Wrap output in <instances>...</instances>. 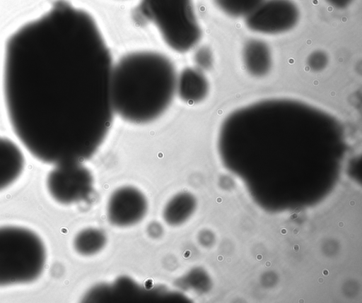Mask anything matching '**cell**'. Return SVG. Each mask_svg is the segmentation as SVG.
I'll return each mask as SVG.
<instances>
[{"mask_svg":"<svg viewBox=\"0 0 362 303\" xmlns=\"http://www.w3.org/2000/svg\"><path fill=\"white\" fill-rule=\"evenodd\" d=\"M177 78L173 62L160 53L140 51L126 54L112 68L114 112L133 124L156 120L171 104Z\"/></svg>","mask_w":362,"mask_h":303,"instance_id":"cell-2","label":"cell"},{"mask_svg":"<svg viewBox=\"0 0 362 303\" xmlns=\"http://www.w3.org/2000/svg\"><path fill=\"white\" fill-rule=\"evenodd\" d=\"M148 209L147 200L138 189L126 186L115 190L107 206L109 221L117 227H129L140 222Z\"/></svg>","mask_w":362,"mask_h":303,"instance_id":"cell-7","label":"cell"},{"mask_svg":"<svg viewBox=\"0 0 362 303\" xmlns=\"http://www.w3.org/2000/svg\"><path fill=\"white\" fill-rule=\"evenodd\" d=\"M299 18V9L292 0H263L245 18V23L253 32L276 35L293 28Z\"/></svg>","mask_w":362,"mask_h":303,"instance_id":"cell-6","label":"cell"},{"mask_svg":"<svg viewBox=\"0 0 362 303\" xmlns=\"http://www.w3.org/2000/svg\"><path fill=\"white\" fill-rule=\"evenodd\" d=\"M263 0H214L216 6L226 15L233 18H245Z\"/></svg>","mask_w":362,"mask_h":303,"instance_id":"cell-13","label":"cell"},{"mask_svg":"<svg viewBox=\"0 0 362 303\" xmlns=\"http://www.w3.org/2000/svg\"><path fill=\"white\" fill-rule=\"evenodd\" d=\"M106 243L105 233L97 228H86L78 232L74 240L75 250L83 256L97 254Z\"/></svg>","mask_w":362,"mask_h":303,"instance_id":"cell-12","label":"cell"},{"mask_svg":"<svg viewBox=\"0 0 362 303\" xmlns=\"http://www.w3.org/2000/svg\"><path fill=\"white\" fill-rule=\"evenodd\" d=\"M354 0H326L334 8L343 9L348 7Z\"/></svg>","mask_w":362,"mask_h":303,"instance_id":"cell-16","label":"cell"},{"mask_svg":"<svg viewBox=\"0 0 362 303\" xmlns=\"http://www.w3.org/2000/svg\"><path fill=\"white\" fill-rule=\"evenodd\" d=\"M176 92L184 102L198 103L206 97L209 83L200 69L185 68L177 76Z\"/></svg>","mask_w":362,"mask_h":303,"instance_id":"cell-9","label":"cell"},{"mask_svg":"<svg viewBox=\"0 0 362 303\" xmlns=\"http://www.w3.org/2000/svg\"><path fill=\"white\" fill-rule=\"evenodd\" d=\"M24 165L25 159L20 148L11 140L0 137V191L18 179Z\"/></svg>","mask_w":362,"mask_h":303,"instance_id":"cell-8","label":"cell"},{"mask_svg":"<svg viewBox=\"0 0 362 303\" xmlns=\"http://www.w3.org/2000/svg\"><path fill=\"white\" fill-rule=\"evenodd\" d=\"M195 207L194 198L189 193H179L170 198L163 209V218L170 225L184 223L190 217Z\"/></svg>","mask_w":362,"mask_h":303,"instance_id":"cell-11","label":"cell"},{"mask_svg":"<svg viewBox=\"0 0 362 303\" xmlns=\"http://www.w3.org/2000/svg\"><path fill=\"white\" fill-rule=\"evenodd\" d=\"M139 23L153 24L177 52L192 49L202 37L192 0H141L135 11Z\"/></svg>","mask_w":362,"mask_h":303,"instance_id":"cell-3","label":"cell"},{"mask_svg":"<svg viewBox=\"0 0 362 303\" xmlns=\"http://www.w3.org/2000/svg\"><path fill=\"white\" fill-rule=\"evenodd\" d=\"M243 61L250 75L255 77L264 76L270 71L272 65L271 49L262 40H248L243 48Z\"/></svg>","mask_w":362,"mask_h":303,"instance_id":"cell-10","label":"cell"},{"mask_svg":"<svg viewBox=\"0 0 362 303\" xmlns=\"http://www.w3.org/2000/svg\"><path fill=\"white\" fill-rule=\"evenodd\" d=\"M112 59L94 18L59 1L8 40L4 96L12 129L38 160L81 163L114 116Z\"/></svg>","mask_w":362,"mask_h":303,"instance_id":"cell-1","label":"cell"},{"mask_svg":"<svg viewBox=\"0 0 362 303\" xmlns=\"http://www.w3.org/2000/svg\"><path fill=\"white\" fill-rule=\"evenodd\" d=\"M45 262V246L37 234L21 227H0V287L33 282Z\"/></svg>","mask_w":362,"mask_h":303,"instance_id":"cell-4","label":"cell"},{"mask_svg":"<svg viewBox=\"0 0 362 303\" xmlns=\"http://www.w3.org/2000/svg\"><path fill=\"white\" fill-rule=\"evenodd\" d=\"M194 61L199 69H209L213 64V56L211 50L206 47L199 49L194 54Z\"/></svg>","mask_w":362,"mask_h":303,"instance_id":"cell-15","label":"cell"},{"mask_svg":"<svg viewBox=\"0 0 362 303\" xmlns=\"http://www.w3.org/2000/svg\"><path fill=\"white\" fill-rule=\"evenodd\" d=\"M329 58L327 54L322 50L313 52L308 57L307 64L313 71H320L328 64Z\"/></svg>","mask_w":362,"mask_h":303,"instance_id":"cell-14","label":"cell"},{"mask_svg":"<svg viewBox=\"0 0 362 303\" xmlns=\"http://www.w3.org/2000/svg\"><path fill=\"white\" fill-rule=\"evenodd\" d=\"M46 186L56 201L73 204L90 196L93 190V177L81 163L57 165L48 173Z\"/></svg>","mask_w":362,"mask_h":303,"instance_id":"cell-5","label":"cell"}]
</instances>
